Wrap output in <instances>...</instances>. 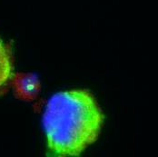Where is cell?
<instances>
[{"label":"cell","instance_id":"cell-3","mask_svg":"<svg viewBox=\"0 0 158 157\" xmlns=\"http://www.w3.org/2000/svg\"><path fill=\"white\" fill-rule=\"evenodd\" d=\"M33 80H28V79H25L22 82V85H21V89L25 90L27 93H30L33 92L35 89V82H32Z\"/></svg>","mask_w":158,"mask_h":157},{"label":"cell","instance_id":"cell-1","mask_svg":"<svg viewBox=\"0 0 158 157\" xmlns=\"http://www.w3.org/2000/svg\"><path fill=\"white\" fill-rule=\"evenodd\" d=\"M103 123L104 114L90 92L72 89L53 94L42 116L48 155L78 156L96 141Z\"/></svg>","mask_w":158,"mask_h":157},{"label":"cell","instance_id":"cell-2","mask_svg":"<svg viewBox=\"0 0 158 157\" xmlns=\"http://www.w3.org/2000/svg\"><path fill=\"white\" fill-rule=\"evenodd\" d=\"M14 75L12 56L7 45L0 38V89L3 88Z\"/></svg>","mask_w":158,"mask_h":157}]
</instances>
